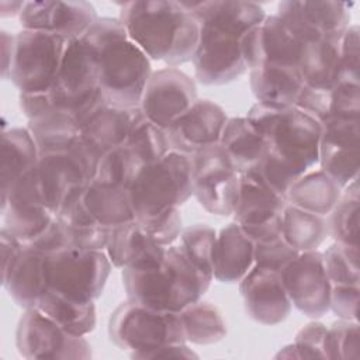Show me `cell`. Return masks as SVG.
<instances>
[{
	"label": "cell",
	"instance_id": "cell-43",
	"mask_svg": "<svg viewBox=\"0 0 360 360\" xmlns=\"http://www.w3.org/2000/svg\"><path fill=\"white\" fill-rule=\"evenodd\" d=\"M325 354L326 359H359L360 335L357 321L339 319L328 328Z\"/></svg>",
	"mask_w": 360,
	"mask_h": 360
},
{
	"label": "cell",
	"instance_id": "cell-25",
	"mask_svg": "<svg viewBox=\"0 0 360 360\" xmlns=\"http://www.w3.org/2000/svg\"><path fill=\"white\" fill-rule=\"evenodd\" d=\"M136 108H122L103 103L80 122V138L100 156L125 143Z\"/></svg>",
	"mask_w": 360,
	"mask_h": 360
},
{
	"label": "cell",
	"instance_id": "cell-21",
	"mask_svg": "<svg viewBox=\"0 0 360 360\" xmlns=\"http://www.w3.org/2000/svg\"><path fill=\"white\" fill-rule=\"evenodd\" d=\"M239 291L248 315L262 325H277L291 312V301L281 273L255 264L239 281Z\"/></svg>",
	"mask_w": 360,
	"mask_h": 360
},
{
	"label": "cell",
	"instance_id": "cell-56",
	"mask_svg": "<svg viewBox=\"0 0 360 360\" xmlns=\"http://www.w3.org/2000/svg\"><path fill=\"white\" fill-rule=\"evenodd\" d=\"M0 37H1V77L6 80L10 76V66L13 60L15 35L7 31H1Z\"/></svg>",
	"mask_w": 360,
	"mask_h": 360
},
{
	"label": "cell",
	"instance_id": "cell-18",
	"mask_svg": "<svg viewBox=\"0 0 360 360\" xmlns=\"http://www.w3.org/2000/svg\"><path fill=\"white\" fill-rule=\"evenodd\" d=\"M352 3L342 1H281L277 15L302 41L340 38L350 25Z\"/></svg>",
	"mask_w": 360,
	"mask_h": 360
},
{
	"label": "cell",
	"instance_id": "cell-13",
	"mask_svg": "<svg viewBox=\"0 0 360 360\" xmlns=\"http://www.w3.org/2000/svg\"><path fill=\"white\" fill-rule=\"evenodd\" d=\"M195 82L183 70L167 66L152 72L139 110L162 129H167L197 101Z\"/></svg>",
	"mask_w": 360,
	"mask_h": 360
},
{
	"label": "cell",
	"instance_id": "cell-8",
	"mask_svg": "<svg viewBox=\"0 0 360 360\" xmlns=\"http://www.w3.org/2000/svg\"><path fill=\"white\" fill-rule=\"evenodd\" d=\"M49 94L55 108L73 115L77 124L94 108L107 103L98 87L94 51L83 38L68 41Z\"/></svg>",
	"mask_w": 360,
	"mask_h": 360
},
{
	"label": "cell",
	"instance_id": "cell-1",
	"mask_svg": "<svg viewBox=\"0 0 360 360\" xmlns=\"http://www.w3.org/2000/svg\"><path fill=\"white\" fill-rule=\"evenodd\" d=\"M198 24L200 35L191 59L195 77L205 86H221L248 72L240 41L259 25L266 13L262 6L243 0L183 1Z\"/></svg>",
	"mask_w": 360,
	"mask_h": 360
},
{
	"label": "cell",
	"instance_id": "cell-5",
	"mask_svg": "<svg viewBox=\"0 0 360 360\" xmlns=\"http://www.w3.org/2000/svg\"><path fill=\"white\" fill-rule=\"evenodd\" d=\"M246 118L264 136L267 152L298 176L318 165L321 122L311 115L294 105L274 108L256 101Z\"/></svg>",
	"mask_w": 360,
	"mask_h": 360
},
{
	"label": "cell",
	"instance_id": "cell-50",
	"mask_svg": "<svg viewBox=\"0 0 360 360\" xmlns=\"http://www.w3.org/2000/svg\"><path fill=\"white\" fill-rule=\"evenodd\" d=\"M360 304V287L356 284H332L330 304L332 311L339 319L357 321Z\"/></svg>",
	"mask_w": 360,
	"mask_h": 360
},
{
	"label": "cell",
	"instance_id": "cell-35",
	"mask_svg": "<svg viewBox=\"0 0 360 360\" xmlns=\"http://www.w3.org/2000/svg\"><path fill=\"white\" fill-rule=\"evenodd\" d=\"M27 128L38 146L39 155L68 152L80 136V127L76 118L59 110L28 120Z\"/></svg>",
	"mask_w": 360,
	"mask_h": 360
},
{
	"label": "cell",
	"instance_id": "cell-41",
	"mask_svg": "<svg viewBox=\"0 0 360 360\" xmlns=\"http://www.w3.org/2000/svg\"><path fill=\"white\" fill-rule=\"evenodd\" d=\"M141 167L142 163L125 145H121L101 156L93 179L107 184L129 188Z\"/></svg>",
	"mask_w": 360,
	"mask_h": 360
},
{
	"label": "cell",
	"instance_id": "cell-22",
	"mask_svg": "<svg viewBox=\"0 0 360 360\" xmlns=\"http://www.w3.org/2000/svg\"><path fill=\"white\" fill-rule=\"evenodd\" d=\"M37 177L42 200L55 217L66 201L91 180L86 166L70 150L41 153L37 163Z\"/></svg>",
	"mask_w": 360,
	"mask_h": 360
},
{
	"label": "cell",
	"instance_id": "cell-33",
	"mask_svg": "<svg viewBox=\"0 0 360 360\" xmlns=\"http://www.w3.org/2000/svg\"><path fill=\"white\" fill-rule=\"evenodd\" d=\"M340 38H319L302 44L298 69L305 86L318 89L335 86L339 73Z\"/></svg>",
	"mask_w": 360,
	"mask_h": 360
},
{
	"label": "cell",
	"instance_id": "cell-6",
	"mask_svg": "<svg viewBox=\"0 0 360 360\" xmlns=\"http://www.w3.org/2000/svg\"><path fill=\"white\" fill-rule=\"evenodd\" d=\"M128 191L135 219L179 208L193 195L190 156L170 150L162 159L143 165Z\"/></svg>",
	"mask_w": 360,
	"mask_h": 360
},
{
	"label": "cell",
	"instance_id": "cell-31",
	"mask_svg": "<svg viewBox=\"0 0 360 360\" xmlns=\"http://www.w3.org/2000/svg\"><path fill=\"white\" fill-rule=\"evenodd\" d=\"M0 158L1 197H4L14 183L38 163V146L28 128H8L1 132Z\"/></svg>",
	"mask_w": 360,
	"mask_h": 360
},
{
	"label": "cell",
	"instance_id": "cell-23",
	"mask_svg": "<svg viewBox=\"0 0 360 360\" xmlns=\"http://www.w3.org/2000/svg\"><path fill=\"white\" fill-rule=\"evenodd\" d=\"M166 249L152 239L138 221L132 219L112 229L105 252L114 267L143 270L159 266Z\"/></svg>",
	"mask_w": 360,
	"mask_h": 360
},
{
	"label": "cell",
	"instance_id": "cell-12",
	"mask_svg": "<svg viewBox=\"0 0 360 360\" xmlns=\"http://www.w3.org/2000/svg\"><path fill=\"white\" fill-rule=\"evenodd\" d=\"M18 353L28 360L91 359V346L84 336L66 332L38 308H27L15 330Z\"/></svg>",
	"mask_w": 360,
	"mask_h": 360
},
{
	"label": "cell",
	"instance_id": "cell-51",
	"mask_svg": "<svg viewBox=\"0 0 360 360\" xmlns=\"http://www.w3.org/2000/svg\"><path fill=\"white\" fill-rule=\"evenodd\" d=\"M330 90L305 86L300 91L294 107L300 108L305 114L311 115L316 121L322 122L329 115L330 110Z\"/></svg>",
	"mask_w": 360,
	"mask_h": 360
},
{
	"label": "cell",
	"instance_id": "cell-48",
	"mask_svg": "<svg viewBox=\"0 0 360 360\" xmlns=\"http://www.w3.org/2000/svg\"><path fill=\"white\" fill-rule=\"evenodd\" d=\"M298 250L292 248L283 236L255 243V264L283 271L290 262L298 256Z\"/></svg>",
	"mask_w": 360,
	"mask_h": 360
},
{
	"label": "cell",
	"instance_id": "cell-57",
	"mask_svg": "<svg viewBox=\"0 0 360 360\" xmlns=\"http://www.w3.org/2000/svg\"><path fill=\"white\" fill-rule=\"evenodd\" d=\"M25 6V1H0V15L6 17H18Z\"/></svg>",
	"mask_w": 360,
	"mask_h": 360
},
{
	"label": "cell",
	"instance_id": "cell-27",
	"mask_svg": "<svg viewBox=\"0 0 360 360\" xmlns=\"http://www.w3.org/2000/svg\"><path fill=\"white\" fill-rule=\"evenodd\" d=\"M86 218L105 228H115L135 219L128 188L91 179L80 194Z\"/></svg>",
	"mask_w": 360,
	"mask_h": 360
},
{
	"label": "cell",
	"instance_id": "cell-24",
	"mask_svg": "<svg viewBox=\"0 0 360 360\" xmlns=\"http://www.w3.org/2000/svg\"><path fill=\"white\" fill-rule=\"evenodd\" d=\"M1 284L18 307L35 308L39 298L49 290L46 253L24 243L14 263L1 276Z\"/></svg>",
	"mask_w": 360,
	"mask_h": 360
},
{
	"label": "cell",
	"instance_id": "cell-38",
	"mask_svg": "<svg viewBox=\"0 0 360 360\" xmlns=\"http://www.w3.org/2000/svg\"><path fill=\"white\" fill-rule=\"evenodd\" d=\"M124 145L142 163V166L153 163L170 152L166 131L148 120L139 107L135 111Z\"/></svg>",
	"mask_w": 360,
	"mask_h": 360
},
{
	"label": "cell",
	"instance_id": "cell-52",
	"mask_svg": "<svg viewBox=\"0 0 360 360\" xmlns=\"http://www.w3.org/2000/svg\"><path fill=\"white\" fill-rule=\"evenodd\" d=\"M27 245L37 248L45 253H51V252L66 248L63 224L56 217H53V219L49 222V225Z\"/></svg>",
	"mask_w": 360,
	"mask_h": 360
},
{
	"label": "cell",
	"instance_id": "cell-37",
	"mask_svg": "<svg viewBox=\"0 0 360 360\" xmlns=\"http://www.w3.org/2000/svg\"><path fill=\"white\" fill-rule=\"evenodd\" d=\"M186 342L194 345H212L226 335V325L219 309L207 301H195L180 312Z\"/></svg>",
	"mask_w": 360,
	"mask_h": 360
},
{
	"label": "cell",
	"instance_id": "cell-4",
	"mask_svg": "<svg viewBox=\"0 0 360 360\" xmlns=\"http://www.w3.org/2000/svg\"><path fill=\"white\" fill-rule=\"evenodd\" d=\"M121 278L129 300L172 312H180L201 300L214 280L195 267L174 245L167 246L159 266L143 270L122 269Z\"/></svg>",
	"mask_w": 360,
	"mask_h": 360
},
{
	"label": "cell",
	"instance_id": "cell-17",
	"mask_svg": "<svg viewBox=\"0 0 360 360\" xmlns=\"http://www.w3.org/2000/svg\"><path fill=\"white\" fill-rule=\"evenodd\" d=\"M302 44L290 27L273 14L266 15L243 35L240 48L248 70L264 63L298 68Z\"/></svg>",
	"mask_w": 360,
	"mask_h": 360
},
{
	"label": "cell",
	"instance_id": "cell-16",
	"mask_svg": "<svg viewBox=\"0 0 360 360\" xmlns=\"http://www.w3.org/2000/svg\"><path fill=\"white\" fill-rule=\"evenodd\" d=\"M0 201L4 226L24 243L37 238L55 217L42 200L37 166L20 177Z\"/></svg>",
	"mask_w": 360,
	"mask_h": 360
},
{
	"label": "cell",
	"instance_id": "cell-54",
	"mask_svg": "<svg viewBox=\"0 0 360 360\" xmlns=\"http://www.w3.org/2000/svg\"><path fill=\"white\" fill-rule=\"evenodd\" d=\"M24 242H21L15 235H13L6 226L0 231V252H1V276L7 273L10 266L14 263L20 255Z\"/></svg>",
	"mask_w": 360,
	"mask_h": 360
},
{
	"label": "cell",
	"instance_id": "cell-2",
	"mask_svg": "<svg viewBox=\"0 0 360 360\" xmlns=\"http://www.w3.org/2000/svg\"><path fill=\"white\" fill-rule=\"evenodd\" d=\"M118 18L129 39L149 59L174 68L193 59L200 30L183 1H127L121 4Z\"/></svg>",
	"mask_w": 360,
	"mask_h": 360
},
{
	"label": "cell",
	"instance_id": "cell-3",
	"mask_svg": "<svg viewBox=\"0 0 360 360\" xmlns=\"http://www.w3.org/2000/svg\"><path fill=\"white\" fill-rule=\"evenodd\" d=\"M94 51L98 87L111 105L138 108L152 75L150 59L135 45L120 18L98 17L82 37Z\"/></svg>",
	"mask_w": 360,
	"mask_h": 360
},
{
	"label": "cell",
	"instance_id": "cell-55",
	"mask_svg": "<svg viewBox=\"0 0 360 360\" xmlns=\"http://www.w3.org/2000/svg\"><path fill=\"white\" fill-rule=\"evenodd\" d=\"M197 359L198 356L186 346V343H173L166 345L152 352H148L142 356V359Z\"/></svg>",
	"mask_w": 360,
	"mask_h": 360
},
{
	"label": "cell",
	"instance_id": "cell-42",
	"mask_svg": "<svg viewBox=\"0 0 360 360\" xmlns=\"http://www.w3.org/2000/svg\"><path fill=\"white\" fill-rule=\"evenodd\" d=\"M359 248L339 242L330 245L323 253V267L330 284H360Z\"/></svg>",
	"mask_w": 360,
	"mask_h": 360
},
{
	"label": "cell",
	"instance_id": "cell-32",
	"mask_svg": "<svg viewBox=\"0 0 360 360\" xmlns=\"http://www.w3.org/2000/svg\"><path fill=\"white\" fill-rule=\"evenodd\" d=\"M342 187L321 169L300 176L288 188L285 201L304 211L329 215L340 198Z\"/></svg>",
	"mask_w": 360,
	"mask_h": 360
},
{
	"label": "cell",
	"instance_id": "cell-36",
	"mask_svg": "<svg viewBox=\"0 0 360 360\" xmlns=\"http://www.w3.org/2000/svg\"><path fill=\"white\" fill-rule=\"evenodd\" d=\"M283 238L300 253L316 250L329 236L325 217L285 204L283 212Z\"/></svg>",
	"mask_w": 360,
	"mask_h": 360
},
{
	"label": "cell",
	"instance_id": "cell-46",
	"mask_svg": "<svg viewBox=\"0 0 360 360\" xmlns=\"http://www.w3.org/2000/svg\"><path fill=\"white\" fill-rule=\"evenodd\" d=\"M270 190L285 198L290 186L300 177L290 166L266 152L262 160L250 169Z\"/></svg>",
	"mask_w": 360,
	"mask_h": 360
},
{
	"label": "cell",
	"instance_id": "cell-45",
	"mask_svg": "<svg viewBox=\"0 0 360 360\" xmlns=\"http://www.w3.org/2000/svg\"><path fill=\"white\" fill-rule=\"evenodd\" d=\"M359 25L350 24L339 44V73L336 82L360 83V41ZM336 84V83H335Z\"/></svg>",
	"mask_w": 360,
	"mask_h": 360
},
{
	"label": "cell",
	"instance_id": "cell-47",
	"mask_svg": "<svg viewBox=\"0 0 360 360\" xmlns=\"http://www.w3.org/2000/svg\"><path fill=\"white\" fill-rule=\"evenodd\" d=\"M159 245L167 248L180 238L183 231L181 215L179 208H170L146 219H135Z\"/></svg>",
	"mask_w": 360,
	"mask_h": 360
},
{
	"label": "cell",
	"instance_id": "cell-9",
	"mask_svg": "<svg viewBox=\"0 0 360 360\" xmlns=\"http://www.w3.org/2000/svg\"><path fill=\"white\" fill-rule=\"evenodd\" d=\"M111 267L105 250L63 248L46 253L49 290L83 302L96 301L103 294Z\"/></svg>",
	"mask_w": 360,
	"mask_h": 360
},
{
	"label": "cell",
	"instance_id": "cell-19",
	"mask_svg": "<svg viewBox=\"0 0 360 360\" xmlns=\"http://www.w3.org/2000/svg\"><path fill=\"white\" fill-rule=\"evenodd\" d=\"M97 11L87 1H25L18 21L22 30L51 32L65 39L82 38L97 20Z\"/></svg>",
	"mask_w": 360,
	"mask_h": 360
},
{
	"label": "cell",
	"instance_id": "cell-49",
	"mask_svg": "<svg viewBox=\"0 0 360 360\" xmlns=\"http://www.w3.org/2000/svg\"><path fill=\"white\" fill-rule=\"evenodd\" d=\"M329 115L360 120V83L336 82L330 90Z\"/></svg>",
	"mask_w": 360,
	"mask_h": 360
},
{
	"label": "cell",
	"instance_id": "cell-40",
	"mask_svg": "<svg viewBox=\"0 0 360 360\" xmlns=\"http://www.w3.org/2000/svg\"><path fill=\"white\" fill-rule=\"evenodd\" d=\"M217 232L207 224H194L180 233L179 250L202 273L212 277V250Z\"/></svg>",
	"mask_w": 360,
	"mask_h": 360
},
{
	"label": "cell",
	"instance_id": "cell-29",
	"mask_svg": "<svg viewBox=\"0 0 360 360\" xmlns=\"http://www.w3.org/2000/svg\"><path fill=\"white\" fill-rule=\"evenodd\" d=\"M287 201L270 190L252 170L239 173V193L233 210L235 222L250 226L283 212Z\"/></svg>",
	"mask_w": 360,
	"mask_h": 360
},
{
	"label": "cell",
	"instance_id": "cell-28",
	"mask_svg": "<svg viewBox=\"0 0 360 360\" xmlns=\"http://www.w3.org/2000/svg\"><path fill=\"white\" fill-rule=\"evenodd\" d=\"M249 83L257 103L274 108L294 105L304 87L298 68L269 63L249 69Z\"/></svg>",
	"mask_w": 360,
	"mask_h": 360
},
{
	"label": "cell",
	"instance_id": "cell-10",
	"mask_svg": "<svg viewBox=\"0 0 360 360\" xmlns=\"http://www.w3.org/2000/svg\"><path fill=\"white\" fill-rule=\"evenodd\" d=\"M68 39L32 30L15 34L8 79L20 93L48 91L56 80Z\"/></svg>",
	"mask_w": 360,
	"mask_h": 360
},
{
	"label": "cell",
	"instance_id": "cell-34",
	"mask_svg": "<svg viewBox=\"0 0 360 360\" xmlns=\"http://www.w3.org/2000/svg\"><path fill=\"white\" fill-rule=\"evenodd\" d=\"M35 308L72 335L86 336L96 328L94 301L83 302L48 290L39 298Z\"/></svg>",
	"mask_w": 360,
	"mask_h": 360
},
{
	"label": "cell",
	"instance_id": "cell-44",
	"mask_svg": "<svg viewBox=\"0 0 360 360\" xmlns=\"http://www.w3.org/2000/svg\"><path fill=\"white\" fill-rule=\"evenodd\" d=\"M328 328L321 322H309L295 336L292 345L280 350L276 357L284 359H326L325 339Z\"/></svg>",
	"mask_w": 360,
	"mask_h": 360
},
{
	"label": "cell",
	"instance_id": "cell-7",
	"mask_svg": "<svg viewBox=\"0 0 360 360\" xmlns=\"http://www.w3.org/2000/svg\"><path fill=\"white\" fill-rule=\"evenodd\" d=\"M108 336L132 359L166 345L186 343L179 312L159 311L129 298L112 311Z\"/></svg>",
	"mask_w": 360,
	"mask_h": 360
},
{
	"label": "cell",
	"instance_id": "cell-53",
	"mask_svg": "<svg viewBox=\"0 0 360 360\" xmlns=\"http://www.w3.org/2000/svg\"><path fill=\"white\" fill-rule=\"evenodd\" d=\"M242 229L245 231V233L253 240V243L257 242H266V240H271L276 238L283 236V219H281V214L260 222L257 225H250V226H242Z\"/></svg>",
	"mask_w": 360,
	"mask_h": 360
},
{
	"label": "cell",
	"instance_id": "cell-11",
	"mask_svg": "<svg viewBox=\"0 0 360 360\" xmlns=\"http://www.w3.org/2000/svg\"><path fill=\"white\" fill-rule=\"evenodd\" d=\"M190 159L193 195L200 205L214 215H232L238 201L239 173L232 167L222 146H207Z\"/></svg>",
	"mask_w": 360,
	"mask_h": 360
},
{
	"label": "cell",
	"instance_id": "cell-30",
	"mask_svg": "<svg viewBox=\"0 0 360 360\" xmlns=\"http://www.w3.org/2000/svg\"><path fill=\"white\" fill-rule=\"evenodd\" d=\"M219 145L238 173L253 169L267 152L264 136L246 117H232L226 120Z\"/></svg>",
	"mask_w": 360,
	"mask_h": 360
},
{
	"label": "cell",
	"instance_id": "cell-15",
	"mask_svg": "<svg viewBox=\"0 0 360 360\" xmlns=\"http://www.w3.org/2000/svg\"><path fill=\"white\" fill-rule=\"evenodd\" d=\"M360 120L329 115L321 122L318 165L342 188L359 177Z\"/></svg>",
	"mask_w": 360,
	"mask_h": 360
},
{
	"label": "cell",
	"instance_id": "cell-39",
	"mask_svg": "<svg viewBox=\"0 0 360 360\" xmlns=\"http://www.w3.org/2000/svg\"><path fill=\"white\" fill-rule=\"evenodd\" d=\"M359 177L343 187L333 210L329 212L328 229L335 242L359 248V212H360Z\"/></svg>",
	"mask_w": 360,
	"mask_h": 360
},
{
	"label": "cell",
	"instance_id": "cell-26",
	"mask_svg": "<svg viewBox=\"0 0 360 360\" xmlns=\"http://www.w3.org/2000/svg\"><path fill=\"white\" fill-rule=\"evenodd\" d=\"M255 266V243L238 222L219 231L212 250V276L221 283H239Z\"/></svg>",
	"mask_w": 360,
	"mask_h": 360
},
{
	"label": "cell",
	"instance_id": "cell-14",
	"mask_svg": "<svg viewBox=\"0 0 360 360\" xmlns=\"http://www.w3.org/2000/svg\"><path fill=\"white\" fill-rule=\"evenodd\" d=\"M283 284L291 304L309 318H321L329 311L332 284L326 276L322 252H301L281 271Z\"/></svg>",
	"mask_w": 360,
	"mask_h": 360
},
{
	"label": "cell",
	"instance_id": "cell-20",
	"mask_svg": "<svg viewBox=\"0 0 360 360\" xmlns=\"http://www.w3.org/2000/svg\"><path fill=\"white\" fill-rule=\"evenodd\" d=\"M226 114L217 103L198 98L167 129L170 150L193 156L198 150L219 143Z\"/></svg>",
	"mask_w": 360,
	"mask_h": 360
}]
</instances>
